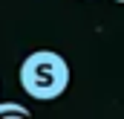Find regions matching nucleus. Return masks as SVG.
Returning a JSON list of instances; mask_svg holds the SVG:
<instances>
[{
	"label": "nucleus",
	"mask_w": 124,
	"mask_h": 119,
	"mask_svg": "<svg viewBox=\"0 0 124 119\" xmlns=\"http://www.w3.org/2000/svg\"><path fill=\"white\" fill-rule=\"evenodd\" d=\"M29 113H32L29 108H23L17 102H0V116H20V119H26Z\"/></svg>",
	"instance_id": "obj_2"
},
{
	"label": "nucleus",
	"mask_w": 124,
	"mask_h": 119,
	"mask_svg": "<svg viewBox=\"0 0 124 119\" xmlns=\"http://www.w3.org/2000/svg\"><path fill=\"white\" fill-rule=\"evenodd\" d=\"M20 87L38 102H52L69 87V64L55 50H35L20 64Z\"/></svg>",
	"instance_id": "obj_1"
}]
</instances>
